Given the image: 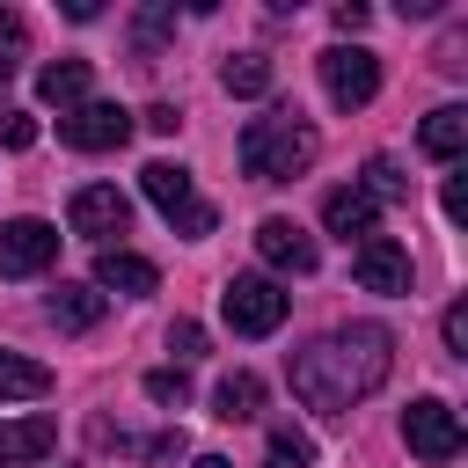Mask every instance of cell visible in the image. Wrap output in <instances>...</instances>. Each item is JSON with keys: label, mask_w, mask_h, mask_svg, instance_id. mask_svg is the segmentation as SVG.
<instances>
[{"label": "cell", "mask_w": 468, "mask_h": 468, "mask_svg": "<svg viewBox=\"0 0 468 468\" xmlns=\"http://www.w3.org/2000/svg\"><path fill=\"white\" fill-rule=\"evenodd\" d=\"M58 139H66L73 154H117V146L132 139V110H117V102H80V110L58 117Z\"/></svg>", "instance_id": "obj_7"}, {"label": "cell", "mask_w": 468, "mask_h": 468, "mask_svg": "<svg viewBox=\"0 0 468 468\" xmlns=\"http://www.w3.org/2000/svg\"><path fill=\"white\" fill-rule=\"evenodd\" d=\"M373 212H380V205H373L358 183L322 197V227H329V234H344V241H366V234H373Z\"/></svg>", "instance_id": "obj_14"}, {"label": "cell", "mask_w": 468, "mask_h": 468, "mask_svg": "<svg viewBox=\"0 0 468 468\" xmlns=\"http://www.w3.org/2000/svg\"><path fill=\"white\" fill-rule=\"evenodd\" d=\"M446 351H453V358H468V307H461V300L446 307Z\"/></svg>", "instance_id": "obj_26"}, {"label": "cell", "mask_w": 468, "mask_h": 468, "mask_svg": "<svg viewBox=\"0 0 468 468\" xmlns=\"http://www.w3.org/2000/svg\"><path fill=\"white\" fill-rule=\"evenodd\" d=\"M176 124H183V110H176V102H154V110H146V132H161V139H168Z\"/></svg>", "instance_id": "obj_29"}, {"label": "cell", "mask_w": 468, "mask_h": 468, "mask_svg": "<svg viewBox=\"0 0 468 468\" xmlns=\"http://www.w3.org/2000/svg\"><path fill=\"white\" fill-rule=\"evenodd\" d=\"M402 439H410V453H417V461H431V468L461 461V417H453L439 395H424V402H410V410H402Z\"/></svg>", "instance_id": "obj_6"}, {"label": "cell", "mask_w": 468, "mask_h": 468, "mask_svg": "<svg viewBox=\"0 0 468 468\" xmlns=\"http://www.w3.org/2000/svg\"><path fill=\"white\" fill-rule=\"evenodd\" d=\"M256 249H263V263H278V271H292V278L314 271V234H307L300 219H285V212H271V219L256 227Z\"/></svg>", "instance_id": "obj_11"}, {"label": "cell", "mask_w": 468, "mask_h": 468, "mask_svg": "<svg viewBox=\"0 0 468 468\" xmlns=\"http://www.w3.org/2000/svg\"><path fill=\"white\" fill-rule=\"evenodd\" d=\"M322 88H329L336 110H366L380 95V58L366 44H329L322 51Z\"/></svg>", "instance_id": "obj_5"}, {"label": "cell", "mask_w": 468, "mask_h": 468, "mask_svg": "<svg viewBox=\"0 0 468 468\" xmlns=\"http://www.w3.org/2000/svg\"><path fill=\"white\" fill-rule=\"evenodd\" d=\"M29 51V29H22V15L15 7H0V80L15 73V58Z\"/></svg>", "instance_id": "obj_23"}, {"label": "cell", "mask_w": 468, "mask_h": 468, "mask_svg": "<svg viewBox=\"0 0 468 468\" xmlns=\"http://www.w3.org/2000/svg\"><path fill=\"white\" fill-rule=\"evenodd\" d=\"M58 256V227L44 219H7L0 227V278H37Z\"/></svg>", "instance_id": "obj_9"}, {"label": "cell", "mask_w": 468, "mask_h": 468, "mask_svg": "<svg viewBox=\"0 0 468 468\" xmlns=\"http://www.w3.org/2000/svg\"><path fill=\"white\" fill-rule=\"evenodd\" d=\"M168 351H176V358H197V351H205V329H197V322H176V329H168Z\"/></svg>", "instance_id": "obj_27"}, {"label": "cell", "mask_w": 468, "mask_h": 468, "mask_svg": "<svg viewBox=\"0 0 468 468\" xmlns=\"http://www.w3.org/2000/svg\"><path fill=\"white\" fill-rule=\"evenodd\" d=\"M51 439H58V424H51V417L0 424V468H15V461H44V453H51Z\"/></svg>", "instance_id": "obj_17"}, {"label": "cell", "mask_w": 468, "mask_h": 468, "mask_svg": "<svg viewBox=\"0 0 468 468\" xmlns=\"http://www.w3.org/2000/svg\"><path fill=\"white\" fill-rule=\"evenodd\" d=\"M366 22H373V7H366V0H344V7H336V29H344V37H358Z\"/></svg>", "instance_id": "obj_28"}, {"label": "cell", "mask_w": 468, "mask_h": 468, "mask_svg": "<svg viewBox=\"0 0 468 468\" xmlns=\"http://www.w3.org/2000/svg\"><path fill=\"white\" fill-rule=\"evenodd\" d=\"M263 410V380L256 373H227L219 388H212V417H227V424H249Z\"/></svg>", "instance_id": "obj_19"}, {"label": "cell", "mask_w": 468, "mask_h": 468, "mask_svg": "<svg viewBox=\"0 0 468 468\" xmlns=\"http://www.w3.org/2000/svg\"><path fill=\"white\" fill-rule=\"evenodd\" d=\"M395 366V336L380 322H351V329H329L322 344L292 351V395L322 417H344L351 402H366Z\"/></svg>", "instance_id": "obj_1"}, {"label": "cell", "mask_w": 468, "mask_h": 468, "mask_svg": "<svg viewBox=\"0 0 468 468\" xmlns=\"http://www.w3.org/2000/svg\"><path fill=\"white\" fill-rule=\"evenodd\" d=\"M37 95L66 117V110H80V95H88V58H51L44 73H37Z\"/></svg>", "instance_id": "obj_15"}, {"label": "cell", "mask_w": 468, "mask_h": 468, "mask_svg": "<svg viewBox=\"0 0 468 468\" xmlns=\"http://www.w3.org/2000/svg\"><path fill=\"white\" fill-rule=\"evenodd\" d=\"M417 146H424L431 161H453V154L468 146V110H461V102H446V110H431V117L417 124Z\"/></svg>", "instance_id": "obj_16"}, {"label": "cell", "mask_w": 468, "mask_h": 468, "mask_svg": "<svg viewBox=\"0 0 468 468\" xmlns=\"http://www.w3.org/2000/svg\"><path fill=\"white\" fill-rule=\"evenodd\" d=\"M51 395V366L22 358V351H0V402H37Z\"/></svg>", "instance_id": "obj_18"}, {"label": "cell", "mask_w": 468, "mask_h": 468, "mask_svg": "<svg viewBox=\"0 0 468 468\" xmlns=\"http://www.w3.org/2000/svg\"><path fill=\"white\" fill-rule=\"evenodd\" d=\"M139 183H146L154 212H161V219H168L176 234H190V241H197V234H212V219H219V212H212V205L197 197L190 168H176V161H146V168H139Z\"/></svg>", "instance_id": "obj_3"}, {"label": "cell", "mask_w": 468, "mask_h": 468, "mask_svg": "<svg viewBox=\"0 0 468 468\" xmlns=\"http://www.w3.org/2000/svg\"><path fill=\"white\" fill-rule=\"evenodd\" d=\"M446 219H468V183L446 176Z\"/></svg>", "instance_id": "obj_30"}, {"label": "cell", "mask_w": 468, "mask_h": 468, "mask_svg": "<svg viewBox=\"0 0 468 468\" xmlns=\"http://www.w3.org/2000/svg\"><path fill=\"white\" fill-rule=\"evenodd\" d=\"M44 314H51L66 336H88V329L102 322V292H95V285H66V278H58V285H51V300H44Z\"/></svg>", "instance_id": "obj_13"}, {"label": "cell", "mask_w": 468, "mask_h": 468, "mask_svg": "<svg viewBox=\"0 0 468 468\" xmlns=\"http://www.w3.org/2000/svg\"><path fill=\"white\" fill-rule=\"evenodd\" d=\"M146 395H154V402H176V410H183V402H190V380H183L176 366H154V373H146Z\"/></svg>", "instance_id": "obj_24"}, {"label": "cell", "mask_w": 468, "mask_h": 468, "mask_svg": "<svg viewBox=\"0 0 468 468\" xmlns=\"http://www.w3.org/2000/svg\"><path fill=\"white\" fill-rule=\"evenodd\" d=\"M358 190H366L373 205H402V197H410V183H402V168H395V161H373Z\"/></svg>", "instance_id": "obj_22"}, {"label": "cell", "mask_w": 468, "mask_h": 468, "mask_svg": "<svg viewBox=\"0 0 468 468\" xmlns=\"http://www.w3.org/2000/svg\"><path fill=\"white\" fill-rule=\"evenodd\" d=\"M241 168L256 176V183H292V176H307L314 168V154H322V139H314V124L300 117V110H271V117H249L241 124Z\"/></svg>", "instance_id": "obj_2"}, {"label": "cell", "mask_w": 468, "mask_h": 468, "mask_svg": "<svg viewBox=\"0 0 468 468\" xmlns=\"http://www.w3.org/2000/svg\"><path fill=\"white\" fill-rule=\"evenodd\" d=\"M351 278H358L366 292H410V249L388 241V234H366L358 256H351Z\"/></svg>", "instance_id": "obj_10"}, {"label": "cell", "mask_w": 468, "mask_h": 468, "mask_svg": "<svg viewBox=\"0 0 468 468\" xmlns=\"http://www.w3.org/2000/svg\"><path fill=\"white\" fill-rule=\"evenodd\" d=\"M154 285H161V271H154L146 256H132V249H102V256H95V292L139 300V292H154Z\"/></svg>", "instance_id": "obj_12"}, {"label": "cell", "mask_w": 468, "mask_h": 468, "mask_svg": "<svg viewBox=\"0 0 468 468\" xmlns=\"http://www.w3.org/2000/svg\"><path fill=\"white\" fill-rule=\"evenodd\" d=\"M0 146H37V117H22V110H0Z\"/></svg>", "instance_id": "obj_25"}, {"label": "cell", "mask_w": 468, "mask_h": 468, "mask_svg": "<svg viewBox=\"0 0 468 468\" xmlns=\"http://www.w3.org/2000/svg\"><path fill=\"white\" fill-rule=\"evenodd\" d=\"M219 314H227V329H234V336H271V329L292 314V292H278L271 278L241 271V278H227V292H219Z\"/></svg>", "instance_id": "obj_4"}, {"label": "cell", "mask_w": 468, "mask_h": 468, "mask_svg": "<svg viewBox=\"0 0 468 468\" xmlns=\"http://www.w3.org/2000/svg\"><path fill=\"white\" fill-rule=\"evenodd\" d=\"M66 227H73V234H88V241H110V234H124V227H132V197H124L117 183H88V190H73Z\"/></svg>", "instance_id": "obj_8"}, {"label": "cell", "mask_w": 468, "mask_h": 468, "mask_svg": "<svg viewBox=\"0 0 468 468\" xmlns=\"http://www.w3.org/2000/svg\"><path fill=\"white\" fill-rule=\"evenodd\" d=\"M190 468H234V461H219V453H197V461H190Z\"/></svg>", "instance_id": "obj_31"}, {"label": "cell", "mask_w": 468, "mask_h": 468, "mask_svg": "<svg viewBox=\"0 0 468 468\" xmlns=\"http://www.w3.org/2000/svg\"><path fill=\"white\" fill-rule=\"evenodd\" d=\"M219 88H227V95H271V58H263V51L227 58V66H219Z\"/></svg>", "instance_id": "obj_20"}, {"label": "cell", "mask_w": 468, "mask_h": 468, "mask_svg": "<svg viewBox=\"0 0 468 468\" xmlns=\"http://www.w3.org/2000/svg\"><path fill=\"white\" fill-rule=\"evenodd\" d=\"M263 453H271V468H314V439H307V431H292V424H278Z\"/></svg>", "instance_id": "obj_21"}]
</instances>
